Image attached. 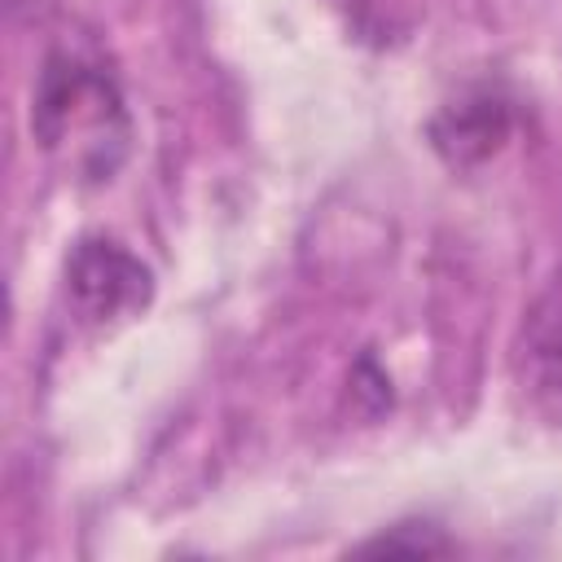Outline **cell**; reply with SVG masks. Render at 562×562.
Listing matches in <instances>:
<instances>
[{"instance_id":"2","label":"cell","mask_w":562,"mask_h":562,"mask_svg":"<svg viewBox=\"0 0 562 562\" xmlns=\"http://www.w3.org/2000/svg\"><path fill=\"white\" fill-rule=\"evenodd\" d=\"M154 299V272L114 237H83L66 259V303L79 325L114 329Z\"/></svg>"},{"instance_id":"6","label":"cell","mask_w":562,"mask_h":562,"mask_svg":"<svg viewBox=\"0 0 562 562\" xmlns=\"http://www.w3.org/2000/svg\"><path fill=\"white\" fill-rule=\"evenodd\" d=\"M329 4H338V9H356L360 0H329Z\"/></svg>"},{"instance_id":"1","label":"cell","mask_w":562,"mask_h":562,"mask_svg":"<svg viewBox=\"0 0 562 562\" xmlns=\"http://www.w3.org/2000/svg\"><path fill=\"white\" fill-rule=\"evenodd\" d=\"M31 136L70 176L110 180L127 154L123 92L83 53H48L31 92Z\"/></svg>"},{"instance_id":"5","label":"cell","mask_w":562,"mask_h":562,"mask_svg":"<svg viewBox=\"0 0 562 562\" xmlns=\"http://www.w3.org/2000/svg\"><path fill=\"white\" fill-rule=\"evenodd\" d=\"M364 553H452V540H443L430 522H400L395 531L369 540Z\"/></svg>"},{"instance_id":"3","label":"cell","mask_w":562,"mask_h":562,"mask_svg":"<svg viewBox=\"0 0 562 562\" xmlns=\"http://www.w3.org/2000/svg\"><path fill=\"white\" fill-rule=\"evenodd\" d=\"M509 136H514V101L492 83L461 88L430 119L435 154L457 171L483 167L487 158H496L509 145Z\"/></svg>"},{"instance_id":"4","label":"cell","mask_w":562,"mask_h":562,"mask_svg":"<svg viewBox=\"0 0 562 562\" xmlns=\"http://www.w3.org/2000/svg\"><path fill=\"white\" fill-rule=\"evenodd\" d=\"M522 386L531 408L549 422L562 426V303L544 312L522 347Z\"/></svg>"}]
</instances>
